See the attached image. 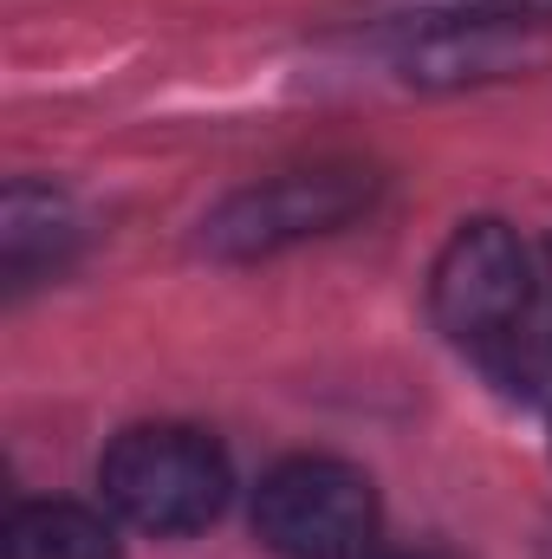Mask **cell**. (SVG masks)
Masks as SVG:
<instances>
[{
    "instance_id": "obj_1",
    "label": "cell",
    "mask_w": 552,
    "mask_h": 559,
    "mask_svg": "<svg viewBox=\"0 0 552 559\" xmlns=\"http://www.w3.org/2000/svg\"><path fill=\"white\" fill-rule=\"evenodd\" d=\"M98 488H105V508L118 521L169 540V534H202L228 508L235 468H228V455L208 429L143 423V429H124L105 449Z\"/></svg>"
},
{
    "instance_id": "obj_2",
    "label": "cell",
    "mask_w": 552,
    "mask_h": 559,
    "mask_svg": "<svg viewBox=\"0 0 552 559\" xmlns=\"http://www.w3.org/2000/svg\"><path fill=\"white\" fill-rule=\"evenodd\" d=\"M377 195V176L358 163H319V169H286L267 176L241 195H228L208 222H202V248L221 261H261L279 248L319 241L345 222H358Z\"/></svg>"
},
{
    "instance_id": "obj_3",
    "label": "cell",
    "mask_w": 552,
    "mask_h": 559,
    "mask_svg": "<svg viewBox=\"0 0 552 559\" xmlns=\"http://www.w3.org/2000/svg\"><path fill=\"white\" fill-rule=\"evenodd\" d=\"M254 527L279 559H364L377 540V488L351 462L292 455L261 481Z\"/></svg>"
},
{
    "instance_id": "obj_4",
    "label": "cell",
    "mask_w": 552,
    "mask_h": 559,
    "mask_svg": "<svg viewBox=\"0 0 552 559\" xmlns=\"http://www.w3.org/2000/svg\"><path fill=\"white\" fill-rule=\"evenodd\" d=\"M435 325L461 345H501L533 306V261L507 222H468L448 235L429 274Z\"/></svg>"
},
{
    "instance_id": "obj_5",
    "label": "cell",
    "mask_w": 552,
    "mask_h": 559,
    "mask_svg": "<svg viewBox=\"0 0 552 559\" xmlns=\"http://www.w3.org/2000/svg\"><path fill=\"white\" fill-rule=\"evenodd\" d=\"M72 241H79L72 209L52 189H33V182H13L7 189V209H0V261H7V280L13 286L52 274L72 254Z\"/></svg>"
},
{
    "instance_id": "obj_6",
    "label": "cell",
    "mask_w": 552,
    "mask_h": 559,
    "mask_svg": "<svg viewBox=\"0 0 552 559\" xmlns=\"http://www.w3.org/2000/svg\"><path fill=\"white\" fill-rule=\"evenodd\" d=\"M7 559H124L118 527L79 501H33L7 521Z\"/></svg>"
}]
</instances>
